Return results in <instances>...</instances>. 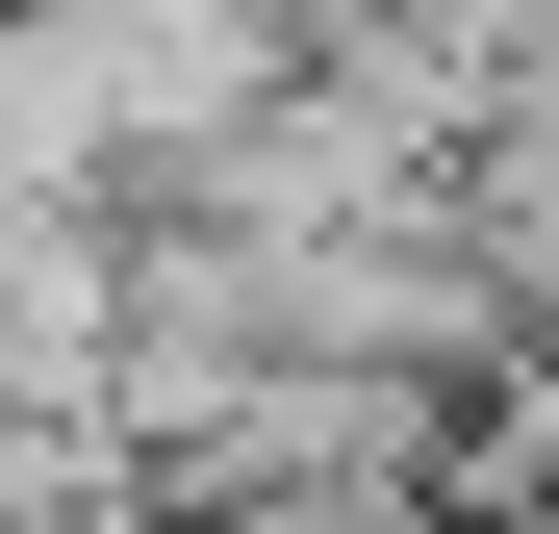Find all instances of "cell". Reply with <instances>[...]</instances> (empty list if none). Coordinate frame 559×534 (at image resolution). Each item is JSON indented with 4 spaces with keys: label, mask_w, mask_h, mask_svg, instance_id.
Returning a JSON list of instances; mask_svg holds the SVG:
<instances>
[{
    "label": "cell",
    "mask_w": 559,
    "mask_h": 534,
    "mask_svg": "<svg viewBox=\"0 0 559 534\" xmlns=\"http://www.w3.org/2000/svg\"><path fill=\"white\" fill-rule=\"evenodd\" d=\"M457 509H509V534H559V331H509L484 382H457Z\"/></svg>",
    "instance_id": "cell-1"
},
{
    "label": "cell",
    "mask_w": 559,
    "mask_h": 534,
    "mask_svg": "<svg viewBox=\"0 0 559 534\" xmlns=\"http://www.w3.org/2000/svg\"><path fill=\"white\" fill-rule=\"evenodd\" d=\"M457 534H484V509H457Z\"/></svg>",
    "instance_id": "cell-2"
}]
</instances>
